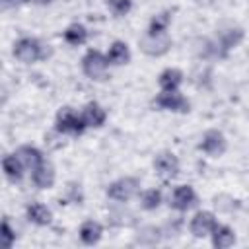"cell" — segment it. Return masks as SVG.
Segmentation results:
<instances>
[{"label":"cell","instance_id":"obj_1","mask_svg":"<svg viewBox=\"0 0 249 249\" xmlns=\"http://www.w3.org/2000/svg\"><path fill=\"white\" fill-rule=\"evenodd\" d=\"M51 53H53L51 45L33 35H21L12 45V56L19 64H25V66L47 60L51 56Z\"/></svg>","mask_w":249,"mask_h":249},{"label":"cell","instance_id":"obj_2","mask_svg":"<svg viewBox=\"0 0 249 249\" xmlns=\"http://www.w3.org/2000/svg\"><path fill=\"white\" fill-rule=\"evenodd\" d=\"M142 181L134 175H123L113 179L107 187H105V196L111 202H119V204H128L132 200L138 198L140 191H142Z\"/></svg>","mask_w":249,"mask_h":249},{"label":"cell","instance_id":"obj_3","mask_svg":"<svg viewBox=\"0 0 249 249\" xmlns=\"http://www.w3.org/2000/svg\"><path fill=\"white\" fill-rule=\"evenodd\" d=\"M53 130L58 136H82L88 130V126L82 119L80 109H76L72 105H62L54 115Z\"/></svg>","mask_w":249,"mask_h":249},{"label":"cell","instance_id":"obj_4","mask_svg":"<svg viewBox=\"0 0 249 249\" xmlns=\"http://www.w3.org/2000/svg\"><path fill=\"white\" fill-rule=\"evenodd\" d=\"M109 58L99 49H88L80 58V70L82 74L91 82H105L111 74Z\"/></svg>","mask_w":249,"mask_h":249},{"label":"cell","instance_id":"obj_5","mask_svg":"<svg viewBox=\"0 0 249 249\" xmlns=\"http://www.w3.org/2000/svg\"><path fill=\"white\" fill-rule=\"evenodd\" d=\"M152 107L156 111L171 113V115H187L191 111V99L181 91H163L158 89V93L152 97Z\"/></svg>","mask_w":249,"mask_h":249},{"label":"cell","instance_id":"obj_6","mask_svg":"<svg viewBox=\"0 0 249 249\" xmlns=\"http://www.w3.org/2000/svg\"><path fill=\"white\" fill-rule=\"evenodd\" d=\"M214 41L222 53V58H228L231 51H235L243 41H245V29L239 23L233 21H226L220 27H216L214 33Z\"/></svg>","mask_w":249,"mask_h":249},{"label":"cell","instance_id":"obj_7","mask_svg":"<svg viewBox=\"0 0 249 249\" xmlns=\"http://www.w3.org/2000/svg\"><path fill=\"white\" fill-rule=\"evenodd\" d=\"M173 47V37L171 33H148L144 31L138 37V49L142 54L150 58H161L165 56Z\"/></svg>","mask_w":249,"mask_h":249},{"label":"cell","instance_id":"obj_8","mask_svg":"<svg viewBox=\"0 0 249 249\" xmlns=\"http://www.w3.org/2000/svg\"><path fill=\"white\" fill-rule=\"evenodd\" d=\"M196 150L206 158H222L228 152V138L220 128H206L196 142Z\"/></svg>","mask_w":249,"mask_h":249},{"label":"cell","instance_id":"obj_9","mask_svg":"<svg viewBox=\"0 0 249 249\" xmlns=\"http://www.w3.org/2000/svg\"><path fill=\"white\" fill-rule=\"evenodd\" d=\"M167 204L171 210H175L177 214H187L191 212L196 204H198V195L196 189L191 183H179L171 189L169 196H167Z\"/></svg>","mask_w":249,"mask_h":249},{"label":"cell","instance_id":"obj_10","mask_svg":"<svg viewBox=\"0 0 249 249\" xmlns=\"http://www.w3.org/2000/svg\"><path fill=\"white\" fill-rule=\"evenodd\" d=\"M152 169L161 181H173L181 173V160L171 150H160L152 160Z\"/></svg>","mask_w":249,"mask_h":249},{"label":"cell","instance_id":"obj_11","mask_svg":"<svg viewBox=\"0 0 249 249\" xmlns=\"http://www.w3.org/2000/svg\"><path fill=\"white\" fill-rule=\"evenodd\" d=\"M218 216L212 210H196L191 218H189V233L195 239H210L214 228L218 226Z\"/></svg>","mask_w":249,"mask_h":249},{"label":"cell","instance_id":"obj_12","mask_svg":"<svg viewBox=\"0 0 249 249\" xmlns=\"http://www.w3.org/2000/svg\"><path fill=\"white\" fill-rule=\"evenodd\" d=\"M80 113H82V119L88 126V130H99L107 124V119H109V113L105 109V105H101L99 101H88L80 107Z\"/></svg>","mask_w":249,"mask_h":249},{"label":"cell","instance_id":"obj_13","mask_svg":"<svg viewBox=\"0 0 249 249\" xmlns=\"http://www.w3.org/2000/svg\"><path fill=\"white\" fill-rule=\"evenodd\" d=\"M29 181L37 191H49L56 185V167L53 165V161L45 160L41 165L29 171Z\"/></svg>","mask_w":249,"mask_h":249},{"label":"cell","instance_id":"obj_14","mask_svg":"<svg viewBox=\"0 0 249 249\" xmlns=\"http://www.w3.org/2000/svg\"><path fill=\"white\" fill-rule=\"evenodd\" d=\"M103 233H105V226L95 218H86L78 226V239H80L82 245H88V247H93V245L101 243Z\"/></svg>","mask_w":249,"mask_h":249},{"label":"cell","instance_id":"obj_15","mask_svg":"<svg viewBox=\"0 0 249 249\" xmlns=\"http://www.w3.org/2000/svg\"><path fill=\"white\" fill-rule=\"evenodd\" d=\"M14 154H16V156H18V160L23 163V167L27 169V173H29V171H33L37 165H41V163L47 160L45 152H43L39 146L29 144V142L19 144V146L14 150Z\"/></svg>","mask_w":249,"mask_h":249},{"label":"cell","instance_id":"obj_16","mask_svg":"<svg viewBox=\"0 0 249 249\" xmlns=\"http://www.w3.org/2000/svg\"><path fill=\"white\" fill-rule=\"evenodd\" d=\"M25 218H27V222L29 224H33V226H37V228H49L51 224H53V210L45 204V202H41V200H31V202H27V206H25Z\"/></svg>","mask_w":249,"mask_h":249},{"label":"cell","instance_id":"obj_17","mask_svg":"<svg viewBox=\"0 0 249 249\" xmlns=\"http://www.w3.org/2000/svg\"><path fill=\"white\" fill-rule=\"evenodd\" d=\"M107 58H109V64L113 68H121V66H126L130 64L132 60V51H130V45L123 39H115L109 43L107 51H105Z\"/></svg>","mask_w":249,"mask_h":249},{"label":"cell","instance_id":"obj_18","mask_svg":"<svg viewBox=\"0 0 249 249\" xmlns=\"http://www.w3.org/2000/svg\"><path fill=\"white\" fill-rule=\"evenodd\" d=\"M185 84V72L177 66H165L158 74V88L163 91H177Z\"/></svg>","mask_w":249,"mask_h":249},{"label":"cell","instance_id":"obj_19","mask_svg":"<svg viewBox=\"0 0 249 249\" xmlns=\"http://www.w3.org/2000/svg\"><path fill=\"white\" fill-rule=\"evenodd\" d=\"M2 173L6 177V181L10 183H21L27 175V169L23 167V163L18 160V156L14 152L4 154L2 158Z\"/></svg>","mask_w":249,"mask_h":249},{"label":"cell","instance_id":"obj_20","mask_svg":"<svg viewBox=\"0 0 249 249\" xmlns=\"http://www.w3.org/2000/svg\"><path fill=\"white\" fill-rule=\"evenodd\" d=\"M210 243H212V247H216V249L233 247V245L237 243V231H235V228H231L230 224L218 222V226L214 228V231H212V235H210Z\"/></svg>","mask_w":249,"mask_h":249},{"label":"cell","instance_id":"obj_21","mask_svg":"<svg viewBox=\"0 0 249 249\" xmlns=\"http://www.w3.org/2000/svg\"><path fill=\"white\" fill-rule=\"evenodd\" d=\"M113 208L107 212V224L111 228H130L136 224L134 214L126 208V204H119V202H111Z\"/></svg>","mask_w":249,"mask_h":249},{"label":"cell","instance_id":"obj_22","mask_svg":"<svg viewBox=\"0 0 249 249\" xmlns=\"http://www.w3.org/2000/svg\"><path fill=\"white\" fill-rule=\"evenodd\" d=\"M62 41L70 47H84L89 41V29L80 23V21H72L64 27L62 31Z\"/></svg>","mask_w":249,"mask_h":249},{"label":"cell","instance_id":"obj_23","mask_svg":"<svg viewBox=\"0 0 249 249\" xmlns=\"http://www.w3.org/2000/svg\"><path fill=\"white\" fill-rule=\"evenodd\" d=\"M136 200L144 212H156L163 204V193L158 187H144Z\"/></svg>","mask_w":249,"mask_h":249},{"label":"cell","instance_id":"obj_24","mask_svg":"<svg viewBox=\"0 0 249 249\" xmlns=\"http://www.w3.org/2000/svg\"><path fill=\"white\" fill-rule=\"evenodd\" d=\"M171 23H173V10L167 8V10H161L150 18L146 31L148 33H169Z\"/></svg>","mask_w":249,"mask_h":249},{"label":"cell","instance_id":"obj_25","mask_svg":"<svg viewBox=\"0 0 249 249\" xmlns=\"http://www.w3.org/2000/svg\"><path fill=\"white\" fill-rule=\"evenodd\" d=\"M105 8L115 18H126L134 8V0H105Z\"/></svg>","mask_w":249,"mask_h":249},{"label":"cell","instance_id":"obj_26","mask_svg":"<svg viewBox=\"0 0 249 249\" xmlns=\"http://www.w3.org/2000/svg\"><path fill=\"white\" fill-rule=\"evenodd\" d=\"M0 241H2V247H6V249L14 247L18 241V230H16V226H12L8 216L2 220V226H0Z\"/></svg>","mask_w":249,"mask_h":249},{"label":"cell","instance_id":"obj_27","mask_svg":"<svg viewBox=\"0 0 249 249\" xmlns=\"http://www.w3.org/2000/svg\"><path fill=\"white\" fill-rule=\"evenodd\" d=\"M0 2H2V8H16V6L29 4V0H0Z\"/></svg>","mask_w":249,"mask_h":249},{"label":"cell","instance_id":"obj_28","mask_svg":"<svg viewBox=\"0 0 249 249\" xmlns=\"http://www.w3.org/2000/svg\"><path fill=\"white\" fill-rule=\"evenodd\" d=\"M54 0H29V4H33V6H51Z\"/></svg>","mask_w":249,"mask_h":249}]
</instances>
